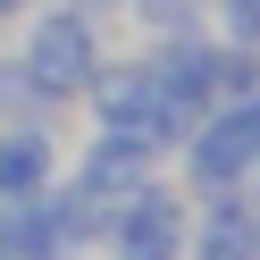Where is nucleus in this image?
I'll list each match as a JSON object with an SVG mask.
<instances>
[{
  "instance_id": "obj_11",
  "label": "nucleus",
  "mask_w": 260,
  "mask_h": 260,
  "mask_svg": "<svg viewBox=\"0 0 260 260\" xmlns=\"http://www.w3.org/2000/svg\"><path fill=\"white\" fill-rule=\"evenodd\" d=\"M252 118H260V101H252Z\"/></svg>"
},
{
  "instance_id": "obj_10",
  "label": "nucleus",
  "mask_w": 260,
  "mask_h": 260,
  "mask_svg": "<svg viewBox=\"0 0 260 260\" xmlns=\"http://www.w3.org/2000/svg\"><path fill=\"white\" fill-rule=\"evenodd\" d=\"M0 260H9V235H0Z\"/></svg>"
},
{
  "instance_id": "obj_1",
  "label": "nucleus",
  "mask_w": 260,
  "mask_h": 260,
  "mask_svg": "<svg viewBox=\"0 0 260 260\" xmlns=\"http://www.w3.org/2000/svg\"><path fill=\"white\" fill-rule=\"evenodd\" d=\"M25 68H34V84L51 92V101L76 92V84L92 76V34H84V17H51V25L34 34V51H25Z\"/></svg>"
},
{
  "instance_id": "obj_3",
  "label": "nucleus",
  "mask_w": 260,
  "mask_h": 260,
  "mask_svg": "<svg viewBox=\"0 0 260 260\" xmlns=\"http://www.w3.org/2000/svg\"><path fill=\"white\" fill-rule=\"evenodd\" d=\"M176 252V202L168 193H143L118 218V260H168Z\"/></svg>"
},
{
  "instance_id": "obj_2",
  "label": "nucleus",
  "mask_w": 260,
  "mask_h": 260,
  "mask_svg": "<svg viewBox=\"0 0 260 260\" xmlns=\"http://www.w3.org/2000/svg\"><path fill=\"white\" fill-rule=\"evenodd\" d=\"M252 159H260V118H252V109H226V118H218V126H202V143H193V176H202L210 193L235 185Z\"/></svg>"
},
{
  "instance_id": "obj_7",
  "label": "nucleus",
  "mask_w": 260,
  "mask_h": 260,
  "mask_svg": "<svg viewBox=\"0 0 260 260\" xmlns=\"http://www.w3.org/2000/svg\"><path fill=\"white\" fill-rule=\"evenodd\" d=\"M42 101H51V92L34 84V68H0V109H9V118H42Z\"/></svg>"
},
{
  "instance_id": "obj_5",
  "label": "nucleus",
  "mask_w": 260,
  "mask_h": 260,
  "mask_svg": "<svg viewBox=\"0 0 260 260\" xmlns=\"http://www.w3.org/2000/svg\"><path fill=\"white\" fill-rule=\"evenodd\" d=\"M42 159H51V143H42L34 126L0 135V193H34L42 185Z\"/></svg>"
},
{
  "instance_id": "obj_8",
  "label": "nucleus",
  "mask_w": 260,
  "mask_h": 260,
  "mask_svg": "<svg viewBox=\"0 0 260 260\" xmlns=\"http://www.w3.org/2000/svg\"><path fill=\"white\" fill-rule=\"evenodd\" d=\"M226 17H235L243 42H260V0H226Z\"/></svg>"
},
{
  "instance_id": "obj_9",
  "label": "nucleus",
  "mask_w": 260,
  "mask_h": 260,
  "mask_svg": "<svg viewBox=\"0 0 260 260\" xmlns=\"http://www.w3.org/2000/svg\"><path fill=\"white\" fill-rule=\"evenodd\" d=\"M9 9H25V0H0V17H9Z\"/></svg>"
},
{
  "instance_id": "obj_6",
  "label": "nucleus",
  "mask_w": 260,
  "mask_h": 260,
  "mask_svg": "<svg viewBox=\"0 0 260 260\" xmlns=\"http://www.w3.org/2000/svg\"><path fill=\"white\" fill-rule=\"evenodd\" d=\"M202 260H260V218H210Z\"/></svg>"
},
{
  "instance_id": "obj_4",
  "label": "nucleus",
  "mask_w": 260,
  "mask_h": 260,
  "mask_svg": "<svg viewBox=\"0 0 260 260\" xmlns=\"http://www.w3.org/2000/svg\"><path fill=\"white\" fill-rule=\"evenodd\" d=\"M118 185H126V193L143 185V135H126V143L109 135L101 151H92V168H84V193H118Z\"/></svg>"
}]
</instances>
